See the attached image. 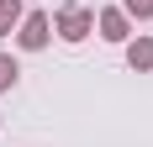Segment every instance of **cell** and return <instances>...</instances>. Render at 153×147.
I'll return each mask as SVG.
<instances>
[{
  "label": "cell",
  "mask_w": 153,
  "mask_h": 147,
  "mask_svg": "<svg viewBox=\"0 0 153 147\" xmlns=\"http://www.w3.org/2000/svg\"><path fill=\"white\" fill-rule=\"evenodd\" d=\"M53 26H58V37H63V42H85V37L95 32V16L85 11V5H63V11L53 16Z\"/></svg>",
  "instance_id": "obj_1"
},
{
  "label": "cell",
  "mask_w": 153,
  "mask_h": 147,
  "mask_svg": "<svg viewBox=\"0 0 153 147\" xmlns=\"http://www.w3.org/2000/svg\"><path fill=\"white\" fill-rule=\"evenodd\" d=\"M48 37H53V21H48V11H32V16H21V26H16V42L27 47V53L48 47Z\"/></svg>",
  "instance_id": "obj_2"
},
{
  "label": "cell",
  "mask_w": 153,
  "mask_h": 147,
  "mask_svg": "<svg viewBox=\"0 0 153 147\" xmlns=\"http://www.w3.org/2000/svg\"><path fill=\"white\" fill-rule=\"evenodd\" d=\"M95 26H100L106 42H127V37H132V16H127V11H100Z\"/></svg>",
  "instance_id": "obj_3"
},
{
  "label": "cell",
  "mask_w": 153,
  "mask_h": 147,
  "mask_svg": "<svg viewBox=\"0 0 153 147\" xmlns=\"http://www.w3.org/2000/svg\"><path fill=\"white\" fill-rule=\"evenodd\" d=\"M127 63H132V68H143V74H148V68H153V37H137V42L127 47Z\"/></svg>",
  "instance_id": "obj_4"
},
{
  "label": "cell",
  "mask_w": 153,
  "mask_h": 147,
  "mask_svg": "<svg viewBox=\"0 0 153 147\" xmlns=\"http://www.w3.org/2000/svg\"><path fill=\"white\" fill-rule=\"evenodd\" d=\"M21 26V0H0V37H11Z\"/></svg>",
  "instance_id": "obj_5"
},
{
  "label": "cell",
  "mask_w": 153,
  "mask_h": 147,
  "mask_svg": "<svg viewBox=\"0 0 153 147\" xmlns=\"http://www.w3.org/2000/svg\"><path fill=\"white\" fill-rule=\"evenodd\" d=\"M122 11L137 16V21H148V16H153V0H122Z\"/></svg>",
  "instance_id": "obj_6"
},
{
  "label": "cell",
  "mask_w": 153,
  "mask_h": 147,
  "mask_svg": "<svg viewBox=\"0 0 153 147\" xmlns=\"http://www.w3.org/2000/svg\"><path fill=\"white\" fill-rule=\"evenodd\" d=\"M16 74H21V68H16V58H5V53H0V89H11Z\"/></svg>",
  "instance_id": "obj_7"
}]
</instances>
